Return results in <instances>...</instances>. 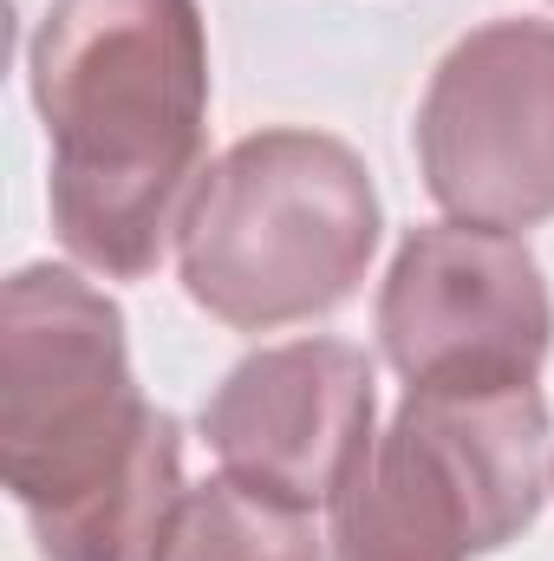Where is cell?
<instances>
[{"label": "cell", "instance_id": "cell-1", "mask_svg": "<svg viewBox=\"0 0 554 561\" xmlns=\"http://www.w3.org/2000/svg\"><path fill=\"white\" fill-rule=\"evenodd\" d=\"M46 209L79 268L157 275L209 176V26L196 0H53L26 39Z\"/></svg>", "mask_w": 554, "mask_h": 561}, {"label": "cell", "instance_id": "cell-2", "mask_svg": "<svg viewBox=\"0 0 554 561\" xmlns=\"http://www.w3.org/2000/svg\"><path fill=\"white\" fill-rule=\"evenodd\" d=\"M0 477L46 561H157L183 490V424L131 379L125 313L33 262L0 294Z\"/></svg>", "mask_w": 554, "mask_h": 561}, {"label": "cell", "instance_id": "cell-3", "mask_svg": "<svg viewBox=\"0 0 554 561\" xmlns=\"http://www.w3.org/2000/svg\"><path fill=\"white\" fill-rule=\"evenodd\" d=\"M379 229L366 157L326 131L275 125L209 163L176 236V275L209 320L275 333L353 300Z\"/></svg>", "mask_w": 554, "mask_h": 561}, {"label": "cell", "instance_id": "cell-4", "mask_svg": "<svg viewBox=\"0 0 554 561\" xmlns=\"http://www.w3.org/2000/svg\"><path fill=\"white\" fill-rule=\"evenodd\" d=\"M417 170L450 222L535 229L554 216V26L489 20L463 33L417 105Z\"/></svg>", "mask_w": 554, "mask_h": 561}, {"label": "cell", "instance_id": "cell-5", "mask_svg": "<svg viewBox=\"0 0 554 561\" xmlns=\"http://www.w3.org/2000/svg\"><path fill=\"white\" fill-rule=\"evenodd\" d=\"M379 346L405 386L535 379L554 346L549 275L509 229H412L379 287Z\"/></svg>", "mask_w": 554, "mask_h": 561}, {"label": "cell", "instance_id": "cell-6", "mask_svg": "<svg viewBox=\"0 0 554 561\" xmlns=\"http://www.w3.org/2000/svg\"><path fill=\"white\" fill-rule=\"evenodd\" d=\"M203 437L222 457V477L300 510L333 503L359 450L379 437L372 359L346 340L262 346L209 392Z\"/></svg>", "mask_w": 554, "mask_h": 561}, {"label": "cell", "instance_id": "cell-7", "mask_svg": "<svg viewBox=\"0 0 554 561\" xmlns=\"http://www.w3.org/2000/svg\"><path fill=\"white\" fill-rule=\"evenodd\" d=\"M326 549L333 561H470L496 556L489 523L437 450V437L399 405L392 424L359 450L346 483L333 490Z\"/></svg>", "mask_w": 554, "mask_h": 561}, {"label": "cell", "instance_id": "cell-8", "mask_svg": "<svg viewBox=\"0 0 554 561\" xmlns=\"http://www.w3.org/2000/svg\"><path fill=\"white\" fill-rule=\"evenodd\" d=\"M157 561H320V536L313 510L262 496L235 477H209L176 503Z\"/></svg>", "mask_w": 554, "mask_h": 561}, {"label": "cell", "instance_id": "cell-9", "mask_svg": "<svg viewBox=\"0 0 554 561\" xmlns=\"http://www.w3.org/2000/svg\"><path fill=\"white\" fill-rule=\"evenodd\" d=\"M549 490H554V457H549Z\"/></svg>", "mask_w": 554, "mask_h": 561}]
</instances>
